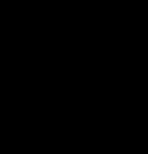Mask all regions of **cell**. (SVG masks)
Returning a JSON list of instances; mask_svg holds the SVG:
<instances>
[]
</instances>
